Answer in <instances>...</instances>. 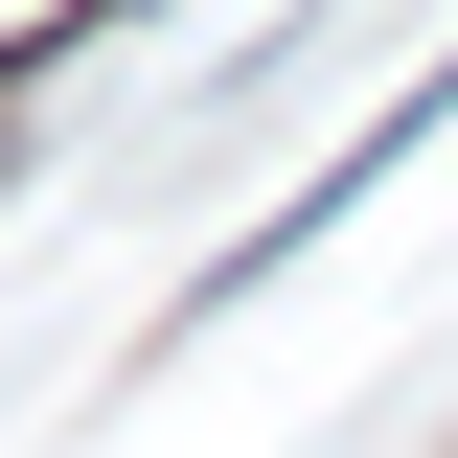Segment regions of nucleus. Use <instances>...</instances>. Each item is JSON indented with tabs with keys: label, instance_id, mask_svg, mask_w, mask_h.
Listing matches in <instances>:
<instances>
[{
	"label": "nucleus",
	"instance_id": "f257e3e1",
	"mask_svg": "<svg viewBox=\"0 0 458 458\" xmlns=\"http://www.w3.org/2000/svg\"><path fill=\"white\" fill-rule=\"evenodd\" d=\"M47 23H69V0H0V69H23V47H47Z\"/></svg>",
	"mask_w": 458,
	"mask_h": 458
}]
</instances>
